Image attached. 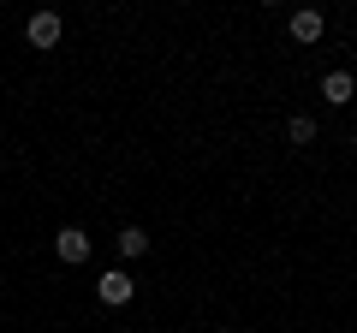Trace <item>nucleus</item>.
Returning <instances> with one entry per match:
<instances>
[{"label":"nucleus","instance_id":"1","mask_svg":"<svg viewBox=\"0 0 357 333\" xmlns=\"http://www.w3.org/2000/svg\"><path fill=\"white\" fill-rule=\"evenodd\" d=\"M131 292H137V280H131V274H102V280H96V297H102L107 309L131 304Z\"/></svg>","mask_w":357,"mask_h":333},{"label":"nucleus","instance_id":"2","mask_svg":"<svg viewBox=\"0 0 357 333\" xmlns=\"http://www.w3.org/2000/svg\"><path fill=\"white\" fill-rule=\"evenodd\" d=\"M54 250H60V262H89V232L84 226H60Z\"/></svg>","mask_w":357,"mask_h":333},{"label":"nucleus","instance_id":"3","mask_svg":"<svg viewBox=\"0 0 357 333\" xmlns=\"http://www.w3.org/2000/svg\"><path fill=\"white\" fill-rule=\"evenodd\" d=\"M351 95H357V77H351V72H328V77H321V102L345 107Z\"/></svg>","mask_w":357,"mask_h":333},{"label":"nucleus","instance_id":"4","mask_svg":"<svg viewBox=\"0 0 357 333\" xmlns=\"http://www.w3.org/2000/svg\"><path fill=\"white\" fill-rule=\"evenodd\" d=\"M60 42V13H36L30 18V48H54Z\"/></svg>","mask_w":357,"mask_h":333},{"label":"nucleus","instance_id":"5","mask_svg":"<svg viewBox=\"0 0 357 333\" xmlns=\"http://www.w3.org/2000/svg\"><path fill=\"white\" fill-rule=\"evenodd\" d=\"M286 30H292V42H321V13H310V6H304V13L286 18Z\"/></svg>","mask_w":357,"mask_h":333},{"label":"nucleus","instance_id":"6","mask_svg":"<svg viewBox=\"0 0 357 333\" xmlns=\"http://www.w3.org/2000/svg\"><path fill=\"white\" fill-rule=\"evenodd\" d=\"M119 256H149V232L126 226V232H119Z\"/></svg>","mask_w":357,"mask_h":333},{"label":"nucleus","instance_id":"7","mask_svg":"<svg viewBox=\"0 0 357 333\" xmlns=\"http://www.w3.org/2000/svg\"><path fill=\"white\" fill-rule=\"evenodd\" d=\"M286 137H292V143H316V119H310V114H298L292 125H286Z\"/></svg>","mask_w":357,"mask_h":333},{"label":"nucleus","instance_id":"8","mask_svg":"<svg viewBox=\"0 0 357 333\" xmlns=\"http://www.w3.org/2000/svg\"><path fill=\"white\" fill-rule=\"evenodd\" d=\"M215 333H227V327H215Z\"/></svg>","mask_w":357,"mask_h":333}]
</instances>
